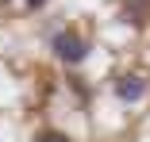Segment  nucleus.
Here are the masks:
<instances>
[{
    "mask_svg": "<svg viewBox=\"0 0 150 142\" xmlns=\"http://www.w3.org/2000/svg\"><path fill=\"white\" fill-rule=\"evenodd\" d=\"M50 50L58 54V62H66V65H81L88 58V42L77 35V31H58L50 39Z\"/></svg>",
    "mask_w": 150,
    "mask_h": 142,
    "instance_id": "f257e3e1",
    "label": "nucleus"
},
{
    "mask_svg": "<svg viewBox=\"0 0 150 142\" xmlns=\"http://www.w3.org/2000/svg\"><path fill=\"white\" fill-rule=\"evenodd\" d=\"M115 96L123 100V104H135V100H142V96H146V81H142V77H135V73L119 77V81H115Z\"/></svg>",
    "mask_w": 150,
    "mask_h": 142,
    "instance_id": "f03ea898",
    "label": "nucleus"
},
{
    "mask_svg": "<svg viewBox=\"0 0 150 142\" xmlns=\"http://www.w3.org/2000/svg\"><path fill=\"white\" fill-rule=\"evenodd\" d=\"M39 142H69V138H66V134H58V131H46Z\"/></svg>",
    "mask_w": 150,
    "mask_h": 142,
    "instance_id": "7ed1b4c3",
    "label": "nucleus"
},
{
    "mask_svg": "<svg viewBox=\"0 0 150 142\" xmlns=\"http://www.w3.org/2000/svg\"><path fill=\"white\" fill-rule=\"evenodd\" d=\"M46 4V0H27V8H42Z\"/></svg>",
    "mask_w": 150,
    "mask_h": 142,
    "instance_id": "20e7f679",
    "label": "nucleus"
}]
</instances>
